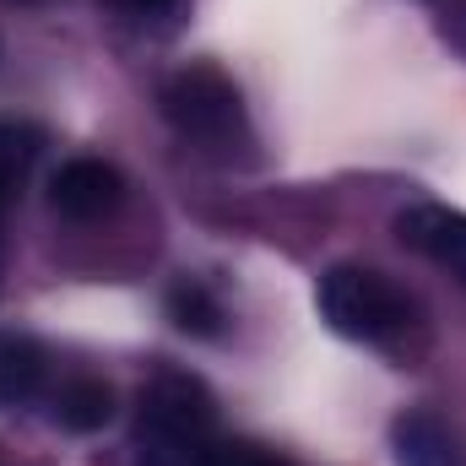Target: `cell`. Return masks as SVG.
<instances>
[{
    "instance_id": "1",
    "label": "cell",
    "mask_w": 466,
    "mask_h": 466,
    "mask_svg": "<svg viewBox=\"0 0 466 466\" xmlns=\"http://www.w3.org/2000/svg\"><path fill=\"white\" fill-rule=\"evenodd\" d=\"M315 304H320V320H326L337 337L369 342V348H401V342L423 326L407 288H396L385 271L352 266V260L331 266V271L320 277Z\"/></svg>"
},
{
    "instance_id": "2",
    "label": "cell",
    "mask_w": 466,
    "mask_h": 466,
    "mask_svg": "<svg viewBox=\"0 0 466 466\" xmlns=\"http://www.w3.org/2000/svg\"><path fill=\"white\" fill-rule=\"evenodd\" d=\"M157 109H163V119L185 141H196L207 152H233V147L249 141L244 98H238V87L218 66H185V71H174L163 82V93H157Z\"/></svg>"
},
{
    "instance_id": "3",
    "label": "cell",
    "mask_w": 466,
    "mask_h": 466,
    "mask_svg": "<svg viewBox=\"0 0 466 466\" xmlns=\"http://www.w3.org/2000/svg\"><path fill=\"white\" fill-rule=\"evenodd\" d=\"M218 434V401L196 374L163 369L141 390L136 440H212Z\"/></svg>"
},
{
    "instance_id": "4",
    "label": "cell",
    "mask_w": 466,
    "mask_h": 466,
    "mask_svg": "<svg viewBox=\"0 0 466 466\" xmlns=\"http://www.w3.org/2000/svg\"><path fill=\"white\" fill-rule=\"evenodd\" d=\"M49 201L71 223H98V218H109L125 201V174L115 163H104V157H71L49 179Z\"/></svg>"
},
{
    "instance_id": "5",
    "label": "cell",
    "mask_w": 466,
    "mask_h": 466,
    "mask_svg": "<svg viewBox=\"0 0 466 466\" xmlns=\"http://www.w3.org/2000/svg\"><path fill=\"white\" fill-rule=\"evenodd\" d=\"M396 233L407 249L429 255L434 266H445L451 277L466 282V212L445 207V201H418L396 218Z\"/></svg>"
},
{
    "instance_id": "6",
    "label": "cell",
    "mask_w": 466,
    "mask_h": 466,
    "mask_svg": "<svg viewBox=\"0 0 466 466\" xmlns=\"http://www.w3.org/2000/svg\"><path fill=\"white\" fill-rule=\"evenodd\" d=\"M136 466H282L260 445H233V440H141Z\"/></svg>"
},
{
    "instance_id": "7",
    "label": "cell",
    "mask_w": 466,
    "mask_h": 466,
    "mask_svg": "<svg viewBox=\"0 0 466 466\" xmlns=\"http://www.w3.org/2000/svg\"><path fill=\"white\" fill-rule=\"evenodd\" d=\"M49 396V348L27 331H0V407Z\"/></svg>"
},
{
    "instance_id": "8",
    "label": "cell",
    "mask_w": 466,
    "mask_h": 466,
    "mask_svg": "<svg viewBox=\"0 0 466 466\" xmlns=\"http://www.w3.org/2000/svg\"><path fill=\"white\" fill-rule=\"evenodd\" d=\"M49 412H55L60 429L93 434V429H104L115 418V390L98 374H66L60 385H49Z\"/></svg>"
},
{
    "instance_id": "9",
    "label": "cell",
    "mask_w": 466,
    "mask_h": 466,
    "mask_svg": "<svg viewBox=\"0 0 466 466\" xmlns=\"http://www.w3.org/2000/svg\"><path fill=\"white\" fill-rule=\"evenodd\" d=\"M390 445H396V461L401 466H461L456 434H451L434 412H407V418H396Z\"/></svg>"
},
{
    "instance_id": "10",
    "label": "cell",
    "mask_w": 466,
    "mask_h": 466,
    "mask_svg": "<svg viewBox=\"0 0 466 466\" xmlns=\"http://www.w3.org/2000/svg\"><path fill=\"white\" fill-rule=\"evenodd\" d=\"M38 147H44V136H38L33 125L0 119V260H5V218H11V207H16V196H22L27 168L38 163Z\"/></svg>"
},
{
    "instance_id": "11",
    "label": "cell",
    "mask_w": 466,
    "mask_h": 466,
    "mask_svg": "<svg viewBox=\"0 0 466 466\" xmlns=\"http://www.w3.org/2000/svg\"><path fill=\"white\" fill-rule=\"evenodd\" d=\"M168 320L185 331V337H218L223 331V299L201 282V277H179L168 288Z\"/></svg>"
},
{
    "instance_id": "12",
    "label": "cell",
    "mask_w": 466,
    "mask_h": 466,
    "mask_svg": "<svg viewBox=\"0 0 466 466\" xmlns=\"http://www.w3.org/2000/svg\"><path fill=\"white\" fill-rule=\"evenodd\" d=\"M119 5H130V11H163V5H174V0H119Z\"/></svg>"
},
{
    "instance_id": "13",
    "label": "cell",
    "mask_w": 466,
    "mask_h": 466,
    "mask_svg": "<svg viewBox=\"0 0 466 466\" xmlns=\"http://www.w3.org/2000/svg\"><path fill=\"white\" fill-rule=\"evenodd\" d=\"M0 466H11V461H0Z\"/></svg>"
}]
</instances>
